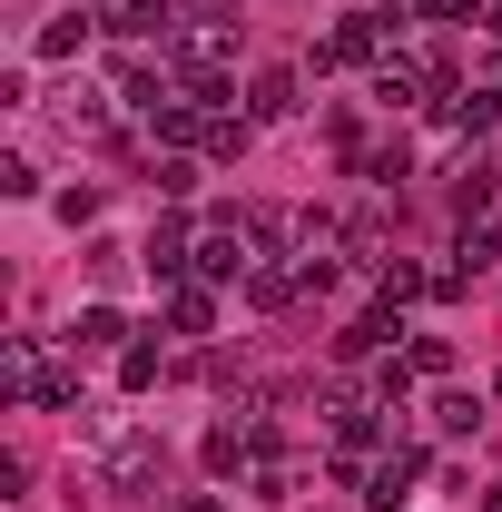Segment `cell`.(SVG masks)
I'll return each mask as SVG.
<instances>
[{
  "mask_svg": "<svg viewBox=\"0 0 502 512\" xmlns=\"http://www.w3.org/2000/svg\"><path fill=\"white\" fill-rule=\"evenodd\" d=\"M384 335H394V316H355V325H345V335H335V345H345V355H375Z\"/></svg>",
  "mask_w": 502,
  "mask_h": 512,
  "instance_id": "7",
  "label": "cell"
},
{
  "mask_svg": "<svg viewBox=\"0 0 502 512\" xmlns=\"http://www.w3.org/2000/svg\"><path fill=\"white\" fill-rule=\"evenodd\" d=\"M237 266H247V247H237V227H217V237L197 247V276H207V286H227Z\"/></svg>",
  "mask_w": 502,
  "mask_h": 512,
  "instance_id": "1",
  "label": "cell"
},
{
  "mask_svg": "<svg viewBox=\"0 0 502 512\" xmlns=\"http://www.w3.org/2000/svg\"><path fill=\"white\" fill-rule=\"evenodd\" d=\"M414 473H424V453H394V463L375 473V493H365V503H375V512H394V503H404V483H414Z\"/></svg>",
  "mask_w": 502,
  "mask_h": 512,
  "instance_id": "2",
  "label": "cell"
},
{
  "mask_svg": "<svg viewBox=\"0 0 502 512\" xmlns=\"http://www.w3.org/2000/svg\"><path fill=\"white\" fill-rule=\"evenodd\" d=\"M168 325H178V335H207V296L178 286V296H168Z\"/></svg>",
  "mask_w": 502,
  "mask_h": 512,
  "instance_id": "8",
  "label": "cell"
},
{
  "mask_svg": "<svg viewBox=\"0 0 502 512\" xmlns=\"http://www.w3.org/2000/svg\"><path fill=\"white\" fill-rule=\"evenodd\" d=\"M79 40H89V20H79V10H60V20H50V30H40V60H69V50H79Z\"/></svg>",
  "mask_w": 502,
  "mask_h": 512,
  "instance_id": "6",
  "label": "cell"
},
{
  "mask_svg": "<svg viewBox=\"0 0 502 512\" xmlns=\"http://www.w3.org/2000/svg\"><path fill=\"white\" fill-rule=\"evenodd\" d=\"M256 119H286V109H296V79H286V69H266V79H256V99H247Z\"/></svg>",
  "mask_w": 502,
  "mask_h": 512,
  "instance_id": "4",
  "label": "cell"
},
{
  "mask_svg": "<svg viewBox=\"0 0 502 512\" xmlns=\"http://www.w3.org/2000/svg\"><path fill=\"white\" fill-rule=\"evenodd\" d=\"M178 256H188V227H178V217H168V227H158V237H148V276H178Z\"/></svg>",
  "mask_w": 502,
  "mask_h": 512,
  "instance_id": "5",
  "label": "cell"
},
{
  "mask_svg": "<svg viewBox=\"0 0 502 512\" xmlns=\"http://www.w3.org/2000/svg\"><path fill=\"white\" fill-rule=\"evenodd\" d=\"M69 335H79V345L99 355V345H119L128 325H119V306H79V325H69Z\"/></svg>",
  "mask_w": 502,
  "mask_h": 512,
  "instance_id": "3",
  "label": "cell"
},
{
  "mask_svg": "<svg viewBox=\"0 0 502 512\" xmlns=\"http://www.w3.org/2000/svg\"><path fill=\"white\" fill-rule=\"evenodd\" d=\"M119 30H168V0H128V10H119Z\"/></svg>",
  "mask_w": 502,
  "mask_h": 512,
  "instance_id": "9",
  "label": "cell"
}]
</instances>
